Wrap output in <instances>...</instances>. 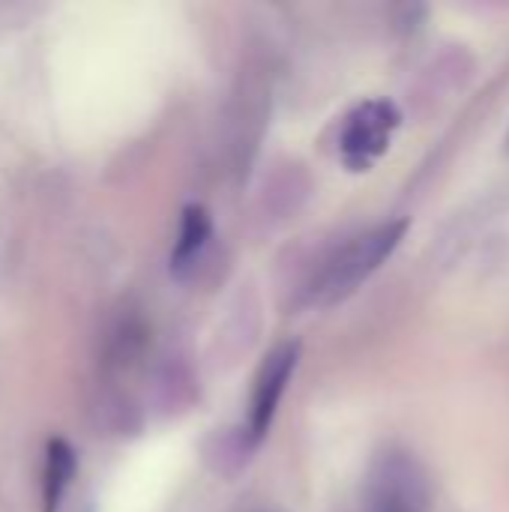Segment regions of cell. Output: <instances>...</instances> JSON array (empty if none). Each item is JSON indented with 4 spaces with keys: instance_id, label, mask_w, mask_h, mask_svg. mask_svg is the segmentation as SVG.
<instances>
[{
    "instance_id": "4",
    "label": "cell",
    "mask_w": 509,
    "mask_h": 512,
    "mask_svg": "<svg viewBox=\"0 0 509 512\" xmlns=\"http://www.w3.org/2000/svg\"><path fill=\"white\" fill-rule=\"evenodd\" d=\"M297 360H300V345L297 342H285L279 348H273L258 375H255V387H252V402H249V423H246V441L249 447H258L273 420H276V411H279V402L285 396V387L297 369Z\"/></svg>"
},
{
    "instance_id": "2",
    "label": "cell",
    "mask_w": 509,
    "mask_h": 512,
    "mask_svg": "<svg viewBox=\"0 0 509 512\" xmlns=\"http://www.w3.org/2000/svg\"><path fill=\"white\" fill-rule=\"evenodd\" d=\"M432 492L408 453H384L366 480V512H429Z\"/></svg>"
},
{
    "instance_id": "6",
    "label": "cell",
    "mask_w": 509,
    "mask_h": 512,
    "mask_svg": "<svg viewBox=\"0 0 509 512\" xmlns=\"http://www.w3.org/2000/svg\"><path fill=\"white\" fill-rule=\"evenodd\" d=\"M210 213L201 207V204H189L180 216V231H177V243H174V252H171V270L174 276H183L195 261L198 255L204 252L207 240H210Z\"/></svg>"
},
{
    "instance_id": "3",
    "label": "cell",
    "mask_w": 509,
    "mask_h": 512,
    "mask_svg": "<svg viewBox=\"0 0 509 512\" xmlns=\"http://www.w3.org/2000/svg\"><path fill=\"white\" fill-rule=\"evenodd\" d=\"M399 126V108L387 99H369L354 108L342 126L339 150L348 168L363 171L369 168L387 147Z\"/></svg>"
},
{
    "instance_id": "1",
    "label": "cell",
    "mask_w": 509,
    "mask_h": 512,
    "mask_svg": "<svg viewBox=\"0 0 509 512\" xmlns=\"http://www.w3.org/2000/svg\"><path fill=\"white\" fill-rule=\"evenodd\" d=\"M405 231H408V222L393 219V222H384V225L354 237L348 246H342L327 261V267L321 270V276L312 288V297L318 303H336V300L348 297L360 282H366L396 252Z\"/></svg>"
},
{
    "instance_id": "5",
    "label": "cell",
    "mask_w": 509,
    "mask_h": 512,
    "mask_svg": "<svg viewBox=\"0 0 509 512\" xmlns=\"http://www.w3.org/2000/svg\"><path fill=\"white\" fill-rule=\"evenodd\" d=\"M75 450L63 438H51L45 447V471H42V512H57L75 480Z\"/></svg>"
}]
</instances>
